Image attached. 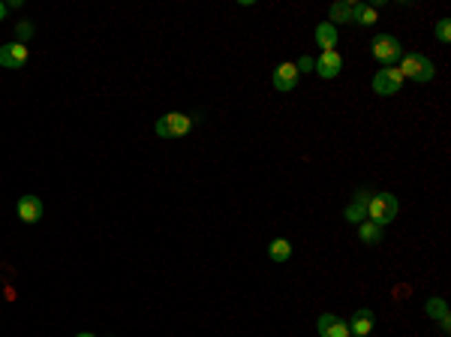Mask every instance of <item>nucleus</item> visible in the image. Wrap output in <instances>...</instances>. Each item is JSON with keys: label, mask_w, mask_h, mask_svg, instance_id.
Returning <instances> with one entry per match:
<instances>
[{"label": "nucleus", "mask_w": 451, "mask_h": 337, "mask_svg": "<svg viewBox=\"0 0 451 337\" xmlns=\"http://www.w3.org/2000/svg\"><path fill=\"white\" fill-rule=\"evenodd\" d=\"M295 67H298V72H310V70H313V57H301Z\"/></svg>", "instance_id": "412c9836"}, {"label": "nucleus", "mask_w": 451, "mask_h": 337, "mask_svg": "<svg viewBox=\"0 0 451 337\" xmlns=\"http://www.w3.org/2000/svg\"><path fill=\"white\" fill-rule=\"evenodd\" d=\"M28 45L24 43H6V45H0V67H6V70H21L24 63H28Z\"/></svg>", "instance_id": "423d86ee"}, {"label": "nucleus", "mask_w": 451, "mask_h": 337, "mask_svg": "<svg viewBox=\"0 0 451 337\" xmlns=\"http://www.w3.org/2000/svg\"><path fill=\"white\" fill-rule=\"evenodd\" d=\"M428 316L430 319H439L442 328L448 331V307H445V301H442V298H430L428 301Z\"/></svg>", "instance_id": "f3484780"}, {"label": "nucleus", "mask_w": 451, "mask_h": 337, "mask_svg": "<svg viewBox=\"0 0 451 337\" xmlns=\"http://www.w3.org/2000/svg\"><path fill=\"white\" fill-rule=\"evenodd\" d=\"M313 70H316L322 79H337L340 70H343V57H340L337 52H322V54L316 57Z\"/></svg>", "instance_id": "9b49d317"}, {"label": "nucleus", "mask_w": 451, "mask_h": 337, "mask_svg": "<svg viewBox=\"0 0 451 337\" xmlns=\"http://www.w3.org/2000/svg\"><path fill=\"white\" fill-rule=\"evenodd\" d=\"M437 39H439V43H451V21L448 19L437 21Z\"/></svg>", "instance_id": "aec40b11"}, {"label": "nucleus", "mask_w": 451, "mask_h": 337, "mask_svg": "<svg viewBox=\"0 0 451 337\" xmlns=\"http://www.w3.org/2000/svg\"><path fill=\"white\" fill-rule=\"evenodd\" d=\"M15 211H19V220L21 223H39L45 214V205L39 196H21L19 205H15Z\"/></svg>", "instance_id": "0eeeda50"}, {"label": "nucleus", "mask_w": 451, "mask_h": 337, "mask_svg": "<svg viewBox=\"0 0 451 337\" xmlns=\"http://www.w3.org/2000/svg\"><path fill=\"white\" fill-rule=\"evenodd\" d=\"M292 256V244L286 241V238H274V241L268 244V259L277 262V265H283V262H289Z\"/></svg>", "instance_id": "2eb2a0df"}, {"label": "nucleus", "mask_w": 451, "mask_h": 337, "mask_svg": "<svg viewBox=\"0 0 451 337\" xmlns=\"http://www.w3.org/2000/svg\"><path fill=\"white\" fill-rule=\"evenodd\" d=\"M379 21V12H376L373 3H355L352 6V24H361V28H373Z\"/></svg>", "instance_id": "4468645a"}, {"label": "nucleus", "mask_w": 451, "mask_h": 337, "mask_svg": "<svg viewBox=\"0 0 451 337\" xmlns=\"http://www.w3.org/2000/svg\"><path fill=\"white\" fill-rule=\"evenodd\" d=\"M358 235H361V241L373 247V244L382 241V226H376V223H370V220H364V223H358Z\"/></svg>", "instance_id": "dca6fc26"}, {"label": "nucleus", "mask_w": 451, "mask_h": 337, "mask_svg": "<svg viewBox=\"0 0 451 337\" xmlns=\"http://www.w3.org/2000/svg\"><path fill=\"white\" fill-rule=\"evenodd\" d=\"M400 76L403 79H412V81H430L433 76H437V70H433V61L428 54H418V52H412V54H403L400 57Z\"/></svg>", "instance_id": "f03ea898"}, {"label": "nucleus", "mask_w": 451, "mask_h": 337, "mask_svg": "<svg viewBox=\"0 0 451 337\" xmlns=\"http://www.w3.org/2000/svg\"><path fill=\"white\" fill-rule=\"evenodd\" d=\"M313 39H316V48H322V52H334V48H337V28H334L331 21L316 24Z\"/></svg>", "instance_id": "ddd939ff"}, {"label": "nucleus", "mask_w": 451, "mask_h": 337, "mask_svg": "<svg viewBox=\"0 0 451 337\" xmlns=\"http://www.w3.org/2000/svg\"><path fill=\"white\" fill-rule=\"evenodd\" d=\"M400 88H403V76H400L397 67H382L373 76V90L379 96H391V94H397Z\"/></svg>", "instance_id": "39448f33"}, {"label": "nucleus", "mask_w": 451, "mask_h": 337, "mask_svg": "<svg viewBox=\"0 0 451 337\" xmlns=\"http://www.w3.org/2000/svg\"><path fill=\"white\" fill-rule=\"evenodd\" d=\"M154 130H157L160 139H180V136H187L193 130V118L190 114H184V112H169L157 121V127Z\"/></svg>", "instance_id": "7ed1b4c3"}, {"label": "nucleus", "mask_w": 451, "mask_h": 337, "mask_svg": "<svg viewBox=\"0 0 451 337\" xmlns=\"http://www.w3.org/2000/svg\"><path fill=\"white\" fill-rule=\"evenodd\" d=\"M15 37H19V43L28 45V39L34 37V24H30V21H19V24H15Z\"/></svg>", "instance_id": "6ab92c4d"}, {"label": "nucleus", "mask_w": 451, "mask_h": 337, "mask_svg": "<svg viewBox=\"0 0 451 337\" xmlns=\"http://www.w3.org/2000/svg\"><path fill=\"white\" fill-rule=\"evenodd\" d=\"M328 15H331L334 28H337V24H352V3H334Z\"/></svg>", "instance_id": "a211bd4d"}, {"label": "nucleus", "mask_w": 451, "mask_h": 337, "mask_svg": "<svg viewBox=\"0 0 451 337\" xmlns=\"http://www.w3.org/2000/svg\"><path fill=\"white\" fill-rule=\"evenodd\" d=\"M298 79H301V72H298V67L295 63H280V67L274 70V88L277 90H283V94H289V90H295L298 88Z\"/></svg>", "instance_id": "9d476101"}, {"label": "nucleus", "mask_w": 451, "mask_h": 337, "mask_svg": "<svg viewBox=\"0 0 451 337\" xmlns=\"http://www.w3.org/2000/svg\"><path fill=\"white\" fill-rule=\"evenodd\" d=\"M395 217H397V199L391 193H373L370 196V202H367V220L376 226H388V223H395Z\"/></svg>", "instance_id": "f257e3e1"}, {"label": "nucleus", "mask_w": 451, "mask_h": 337, "mask_svg": "<svg viewBox=\"0 0 451 337\" xmlns=\"http://www.w3.org/2000/svg\"><path fill=\"white\" fill-rule=\"evenodd\" d=\"M316 331L319 337H352L349 334V325L343 323V319H337L334 314H322L316 319Z\"/></svg>", "instance_id": "1a4fd4ad"}, {"label": "nucleus", "mask_w": 451, "mask_h": 337, "mask_svg": "<svg viewBox=\"0 0 451 337\" xmlns=\"http://www.w3.org/2000/svg\"><path fill=\"white\" fill-rule=\"evenodd\" d=\"M373 310H367V307H361V310H355V316L349 319V334L352 337H370V331H373Z\"/></svg>", "instance_id": "f8f14e48"}, {"label": "nucleus", "mask_w": 451, "mask_h": 337, "mask_svg": "<svg viewBox=\"0 0 451 337\" xmlns=\"http://www.w3.org/2000/svg\"><path fill=\"white\" fill-rule=\"evenodd\" d=\"M373 57L379 63H385V67H391L395 61H400L403 57V48H400V39L391 37V34H379L373 37Z\"/></svg>", "instance_id": "20e7f679"}, {"label": "nucleus", "mask_w": 451, "mask_h": 337, "mask_svg": "<svg viewBox=\"0 0 451 337\" xmlns=\"http://www.w3.org/2000/svg\"><path fill=\"white\" fill-rule=\"evenodd\" d=\"M76 337H96V334H90V331H81V334H76Z\"/></svg>", "instance_id": "5701e85b"}, {"label": "nucleus", "mask_w": 451, "mask_h": 337, "mask_svg": "<svg viewBox=\"0 0 451 337\" xmlns=\"http://www.w3.org/2000/svg\"><path fill=\"white\" fill-rule=\"evenodd\" d=\"M370 190L367 187H358L355 190V199H352V205H346V211H343V217L349 220V223H364V217H367V202H370Z\"/></svg>", "instance_id": "6e6552de"}, {"label": "nucleus", "mask_w": 451, "mask_h": 337, "mask_svg": "<svg viewBox=\"0 0 451 337\" xmlns=\"http://www.w3.org/2000/svg\"><path fill=\"white\" fill-rule=\"evenodd\" d=\"M3 19H6V6L0 3V21H3Z\"/></svg>", "instance_id": "4be33fe9"}]
</instances>
